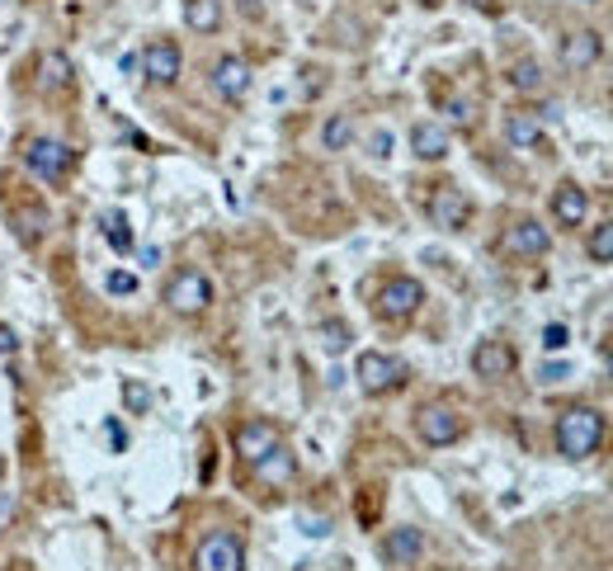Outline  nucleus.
<instances>
[{
    "instance_id": "nucleus-1",
    "label": "nucleus",
    "mask_w": 613,
    "mask_h": 571,
    "mask_svg": "<svg viewBox=\"0 0 613 571\" xmlns=\"http://www.w3.org/2000/svg\"><path fill=\"white\" fill-rule=\"evenodd\" d=\"M600 439H604V416L594 407H571V411H562V420H556V453L571 458V463L590 458L594 449H600Z\"/></svg>"
},
{
    "instance_id": "nucleus-2",
    "label": "nucleus",
    "mask_w": 613,
    "mask_h": 571,
    "mask_svg": "<svg viewBox=\"0 0 613 571\" xmlns=\"http://www.w3.org/2000/svg\"><path fill=\"white\" fill-rule=\"evenodd\" d=\"M355 378L368 397H387L406 382V364L392 359V355H378V349H363L359 364H355Z\"/></svg>"
},
{
    "instance_id": "nucleus-3",
    "label": "nucleus",
    "mask_w": 613,
    "mask_h": 571,
    "mask_svg": "<svg viewBox=\"0 0 613 571\" xmlns=\"http://www.w3.org/2000/svg\"><path fill=\"white\" fill-rule=\"evenodd\" d=\"M378 317L382 321H406V317H416L420 303H425V284L411 279V274H397V279H387L378 288Z\"/></svg>"
},
{
    "instance_id": "nucleus-4",
    "label": "nucleus",
    "mask_w": 613,
    "mask_h": 571,
    "mask_svg": "<svg viewBox=\"0 0 613 571\" xmlns=\"http://www.w3.org/2000/svg\"><path fill=\"white\" fill-rule=\"evenodd\" d=\"M24 165H29V171L39 175V180L57 184V180L71 175V165H76V152H71L66 142H57V137H33L29 152H24Z\"/></svg>"
},
{
    "instance_id": "nucleus-5",
    "label": "nucleus",
    "mask_w": 613,
    "mask_h": 571,
    "mask_svg": "<svg viewBox=\"0 0 613 571\" xmlns=\"http://www.w3.org/2000/svg\"><path fill=\"white\" fill-rule=\"evenodd\" d=\"M165 303H171V312H180V317H198V312L213 303V284H208V274H198V269H180L175 279L165 284Z\"/></svg>"
},
{
    "instance_id": "nucleus-6",
    "label": "nucleus",
    "mask_w": 613,
    "mask_h": 571,
    "mask_svg": "<svg viewBox=\"0 0 613 571\" xmlns=\"http://www.w3.org/2000/svg\"><path fill=\"white\" fill-rule=\"evenodd\" d=\"M194 571H246V548L236 533H208L194 552Z\"/></svg>"
},
{
    "instance_id": "nucleus-7",
    "label": "nucleus",
    "mask_w": 613,
    "mask_h": 571,
    "mask_svg": "<svg viewBox=\"0 0 613 571\" xmlns=\"http://www.w3.org/2000/svg\"><path fill=\"white\" fill-rule=\"evenodd\" d=\"M430 223L443 232H462L472 223V198L458 189V184H439L434 198H430Z\"/></svg>"
},
{
    "instance_id": "nucleus-8",
    "label": "nucleus",
    "mask_w": 613,
    "mask_h": 571,
    "mask_svg": "<svg viewBox=\"0 0 613 571\" xmlns=\"http://www.w3.org/2000/svg\"><path fill=\"white\" fill-rule=\"evenodd\" d=\"M416 430H420L425 444L443 449V444H458V439H462V416L453 407H443V401H434V407H425L416 416Z\"/></svg>"
},
{
    "instance_id": "nucleus-9",
    "label": "nucleus",
    "mask_w": 613,
    "mask_h": 571,
    "mask_svg": "<svg viewBox=\"0 0 613 571\" xmlns=\"http://www.w3.org/2000/svg\"><path fill=\"white\" fill-rule=\"evenodd\" d=\"M180 66H184V57H180V48H175L171 39L146 43V52H142V76L152 81V85H175V81H180Z\"/></svg>"
},
{
    "instance_id": "nucleus-10",
    "label": "nucleus",
    "mask_w": 613,
    "mask_h": 571,
    "mask_svg": "<svg viewBox=\"0 0 613 571\" xmlns=\"http://www.w3.org/2000/svg\"><path fill=\"white\" fill-rule=\"evenodd\" d=\"M547 246H552V236L538 217H519V223L505 227V250L519 255V260H538V255H547Z\"/></svg>"
},
{
    "instance_id": "nucleus-11",
    "label": "nucleus",
    "mask_w": 613,
    "mask_h": 571,
    "mask_svg": "<svg viewBox=\"0 0 613 571\" xmlns=\"http://www.w3.org/2000/svg\"><path fill=\"white\" fill-rule=\"evenodd\" d=\"M278 444H284V435H278V426H269V420H246V426H236V453H241V463H250V468Z\"/></svg>"
},
{
    "instance_id": "nucleus-12",
    "label": "nucleus",
    "mask_w": 613,
    "mask_h": 571,
    "mask_svg": "<svg viewBox=\"0 0 613 571\" xmlns=\"http://www.w3.org/2000/svg\"><path fill=\"white\" fill-rule=\"evenodd\" d=\"M213 90L227 104H241L250 95V66H246V57H217L213 62Z\"/></svg>"
},
{
    "instance_id": "nucleus-13",
    "label": "nucleus",
    "mask_w": 613,
    "mask_h": 571,
    "mask_svg": "<svg viewBox=\"0 0 613 571\" xmlns=\"http://www.w3.org/2000/svg\"><path fill=\"white\" fill-rule=\"evenodd\" d=\"M472 373L486 378V382L510 378V373H514V349H510L505 340H481V345L472 349Z\"/></svg>"
},
{
    "instance_id": "nucleus-14",
    "label": "nucleus",
    "mask_w": 613,
    "mask_h": 571,
    "mask_svg": "<svg viewBox=\"0 0 613 571\" xmlns=\"http://www.w3.org/2000/svg\"><path fill=\"white\" fill-rule=\"evenodd\" d=\"M71 85H76V66H71V57L57 52V48H48L39 57V90H43V95H66Z\"/></svg>"
},
{
    "instance_id": "nucleus-15",
    "label": "nucleus",
    "mask_w": 613,
    "mask_h": 571,
    "mask_svg": "<svg viewBox=\"0 0 613 571\" xmlns=\"http://www.w3.org/2000/svg\"><path fill=\"white\" fill-rule=\"evenodd\" d=\"M585 213H590V198H585L581 184H571V180L556 184V189H552V217H556V223H562V227H581Z\"/></svg>"
},
{
    "instance_id": "nucleus-16",
    "label": "nucleus",
    "mask_w": 613,
    "mask_h": 571,
    "mask_svg": "<svg viewBox=\"0 0 613 571\" xmlns=\"http://www.w3.org/2000/svg\"><path fill=\"white\" fill-rule=\"evenodd\" d=\"M600 62V33L594 29H575L562 39V66L566 71H590Z\"/></svg>"
},
{
    "instance_id": "nucleus-17",
    "label": "nucleus",
    "mask_w": 613,
    "mask_h": 571,
    "mask_svg": "<svg viewBox=\"0 0 613 571\" xmlns=\"http://www.w3.org/2000/svg\"><path fill=\"white\" fill-rule=\"evenodd\" d=\"M382 552H387V562H397V567H411V562L420 558V552H425V533H420V529H411V524H401V529H392V533H387Z\"/></svg>"
},
{
    "instance_id": "nucleus-18",
    "label": "nucleus",
    "mask_w": 613,
    "mask_h": 571,
    "mask_svg": "<svg viewBox=\"0 0 613 571\" xmlns=\"http://www.w3.org/2000/svg\"><path fill=\"white\" fill-rule=\"evenodd\" d=\"M411 152H416L420 161H443V156H449V127L416 123V127H411Z\"/></svg>"
},
{
    "instance_id": "nucleus-19",
    "label": "nucleus",
    "mask_w": 613,
    "mask_h": 571,
    "mask_svg": "<svg viewBox=\"0 0 613 571\" xmlns=\"http://www.w3.org/2000/svg\"><path fill=\"white\" fill-rule=\"evenodd\" d=\"M293 472H297V458H293L284 444L269 449V453L255 463V477H259L265 487H284V482H293Z\"/></svg>"
},
{
    "instance_id": "nucleus-20",
    "label": "nucleus",
    "mask_w": 613,
    "mask_h": 571,
    "mask_svg": "<svg viewBox=\"0 0 613 571\" xmlns=\"http://www.w3.org/2000/svg\"><path fill=\"white\" fill-rule=\"evenodd\" d=\"M505 142L519 146V152H538V146H543V123H538L533 114H510L505 119Z\"/></svg>"
},
{
    "instance_id": "nucleus-21",
    "label": "nucleus",
    "mask_w": 613,
    "mask_h": 571,
    "mask_svg": "<svg viewBox=\"0 0 613 571\" xmlns=\"http://www.w3.org/2000/svg\"><path fill=\"white\" fill-rule=\"evenodd\" d=\"M184 24L194 33H217L222 29V0H184Z\"/></svg>"
},
{
    "instance_id": "nucleus-22",
    "label": "nucleus",
    "mask_w": 613,
    "mask_h": 571,
    "mask_svg": "<svg viewBox=\"0 0 613 571\" xmlns=\"http://www.w3.org/2000/svg\"><path fill=\"white\" fill-rule=\"evenodd\" d=\"M14 232H20V242H24V246H39V242H43V232H48V208L24 204L20 213H14Z\"/></svg>"
},
{
    "instance_id": "nucleus-23",
    "label": "nucleus",
    "mask_w": 613,
    "mask_h": 571,
    "mask_svg": "<svg viewBox=\"0 0 613 571\" xmlns=\"http://www.w3.org/2000/svg\"><path fill=\"white\" fill-rule=\"evenodd\" d=\"M349 137H355V119H349V114H330L326 127H321V146H326V152H345Z\"/></svg>"
},
{
    "instance_id": "nucleus-24",
    "label": "nucleus",
    "mask_w": 613,
    "mask_h": 571,
    "mask_svg": "<svg viewBox=\"0 0 613 571\" xmlns=\"http://www.w3.org/2000/svg\"><path fill=\"white\" fill-rule=\"evenodd\" d=\"M590 260H600V265H613V223H600L590 232Z\"/></svg>"
},
{
    "instance_id": "nucleus-25",
    "label": "nucleus",
    "mask_w": 613,
    "mask_h": 571,
    "mask_svg": "<svg viewBox=\"0 0 613 571\" xmlns=\"http://www.w3.org/2000/svg\"><path fill=\"white\" fill-rule=\"evenodd\" d=\"M104 236H109V246H114L118 255L133 250V232H127V217L123 213H109L104 217Z\"/></svg>"
},
{
    "instance_id": "nucleus-26",
    "label": "nucleus",
    "mask_w": 613,
    "mask_h": 571,
    "mask_svg": "<svg viewBox=\"0 0 613 571\" xmlns=\"http://www.w3.org/2000/svg\"><path fill=\"white\" fill-rule=\"evenodd\" d=\"M510 85H514V90H538V85H543V66H538L533 57L514 62V66H510Z\"/></svg>"
},
{
    "instance_id": "nucleus-27",
    "label": "nucleus",
    "mask_w": 613,
    "mask_h": 571,
    "mask_svg": "<svg viewBox=\"0 0 613 571\" xmlns=\"http://www.w3.org/2000/svg\"><path fill=\"white\" fill-rule=\"evenodd\" d=\"M321 345L330 349V355L349 349V326H345V321H326V326H321Z\"/></svg>"
},
{
    "instance_id": "nucleus-28",
    "label": "nucleus",
    "mask_w": 613,
    "mask_h": 571,
    "mask_svg": "<svg viewBox=\"0 0 613 571\" xmlns=\"http://www.w3.org/2000/svg\"><path fill=\"white\" fill-rule=\"evenodd\" d=\"M104 288L114 293V298H133V293H137V274L114 269V274H109V279H104Z\"/></svg>"
},
{
    "instance_id": "nucleus-29",
    "label": "nucleus",
    "mask_w": 613,
    "mask_h": 571,
    "mask_svg": "<svg viewBox=\"0 0 613 571\" xmlns=\"http://www.w3.org/2000/svg\"><path fill=\"white\" fill-rule=\"evenodd\" d=\"M443 114H449L453 127H472V123H477V109H472L468 100H449V109H443Z\"/></svg>"
},
{
    "instance_id": "nucleus-30",
    "label": "nucleus",
    "mask_w": 613,
    "mask_h": 571,
    "mask_svg": "<svg viewBox=\"0 0 613 571\" xmlns=\"http://www.w3.org/2000/svg\"><path fill=\"white\" fill-rule=\"evenodd\" d=\"M123 401H127V411H146L152 407V392H146L142 382H123Z\"/></svg>"
},
{
    "instance_id": "nucleus-31",
    "label": "nucleus",
    "mask_w": 613,
    "mask_h": 571,
    "mask_svg": "<svg viewBox=\"0 0 613 571\" xmlns=\"http://www.w3.org/2000/svg\"><path fill=\"white\" fill-rule=\"evenodd\" d=\"M566 340H571V330H566L562 321L543 326V349H566Z\"/></svg>"
},
{
    "instance_id": "nucleus-32",
    "label": "nucleus",
    "mask_w": 613,
    "mask_h": 571,
    "mask_svg": "<svg viewBox=\"0 0 613 571\" xmlns=\"http://www.w3.org/2000/svg\"><path fill=\"white\" fill-rule=\"evenodd\" d=\"M14 349H20V336H14V326L0 321V355H14Z\"/></svg>"
},
{
    "instance_id": "nucleus-33",
    "label": "nucleus",
    "mask_w": 613,
    "mask_h": 571,
    "mask_svg": "<svg viewBox=\"0 0 613 571\" xmlns=\"http://www.w3.org/2000/svg\"><path fill=\"white\" fill-rule=\"evenodd\" d=\"M543 382H562V378H571V368L566 364H543V373H538Z\"/></svg>"
},
{
    "instance_id": "nucleus-34",
    "label": "nucleus",
    "mask_w": 613,
    "mask_h": 571,
    "mask_svg": "<svg viewBox=\"0 0 613 571\" xmlns=\"http://www.w3.org/2000/svg\"><path fill=\"white\" fill-rule=\"evenodd\" d=\"M236 5H241V14H250V20H255V14H265V0H236Z\"/></svg>"
},
{
    "instance_id": "nucleus-35",
    "label": "nucleus",
    "mask_w": 613,
    "mask_h": 571,
    "mask_svg": "<svg viewBox=\"0 0 613 571\" xmlns=\"http://www.w3.org/2000/svg\"><path fill=\"white\" fill-rule=\"evenodd\" d=\"M387 152H392V133H378L373 137V156H387Z\"/></svg>"
},
{
    "instance_id": "nucleus-36",
    "label": "nucleus",
    "mask_w": 613,
    "mask_h": 571,
    "mask_svg": "<svg viewBox=\"0 0 613 571\" xmlns=\"http://www.w3.org/2000/svg\"><path fill=\"white\" fill-rule=\"evenodd\" d=\"M118 66H123V71H127V76H133V71H142V57H133V52H127V57H123V62H118Z\"/></svg>"
},
{
    "instance_id": "nucleus-37",
    "label": "nucleus",
    "mask_w": 613,
    "mask_h": 571,
    "mask_svg": "<svg viewBox=\"0 0 613 571\" xmlns=\"http://www.w3.org/2000/svg\"><path fill=\"white\" fill-rule=\"evenodd\" d=\"M302 524H307L311 539H321V533H326V520H302Z\"/></svg>"
},
{
    "instance_id": "nucleus-38",
    "label": "nucleus",
    "mask_w": 613,
    "mask_h": 571,
    "mask_svg": "<svg viewBox=\"0 0 613 571\" xmlns=\"http://www.w3.org/2000/svg\"><path fill=\"white\" fill-rule=\"evenodd\" d=\"M472 5H481V10H495V0H472Z\"/></svg>"
},
{
    "instance_id": "nucleus-39",
    "label": "nucleus",
    "mask_w": 613,
    "mask_h": 571,
    "mask_svg": "<svg viewBox=\"0 0 613 571\" xmlns=\"http://www.w3.org/2000/svg\"><path fill=\"white\" fill-rule=\"evenodd\" d=\"M420 5H425V10H434V5H439V0H420Z\"/></svg>"
},
{
    "instance_id": "nucleus-40",
    "label": "nucleus",
    "mask_w": 613,
    "mask_h": 571,
    "mask_svg": "<svg viewBox=\"0 0 613 571\" xmlns=\"http://www.w3.org/2000/svg\"><path fill=\"white\" fill-rule=\"evenodd\" d=\"M609 378H613V349H609Z\"/></svg>"
},
{
    "instance_id": "nucleus-41",
    "label": "nucleus",
    "mask_w": 613,
    "mask_h": 571,
    "mask_svg": "<svg viewBox=\"0 0 613 571\" xmlns=\"http://www.w3.org/2000/svg\"><path fill=\"white\" fill-rule=\"evenodd\" d=\"M5 510H10V501H0V514H5Z\"/></svg>"
},
{
    "instance_id": "nucleus-42",
    "label": "nucleus",
    "mask_w": 613,
    "mask_h": 571,
    "mask_svg": "<svg viewBox=\"0 0 613 571\" xmlns=\"http://www.w3.org/2000/svg\"><path fill=\"white\" fill-rule=\"evenodd\" d=\"M20 571H33V567H20Z\"/></svg>"
}]
</instances>
